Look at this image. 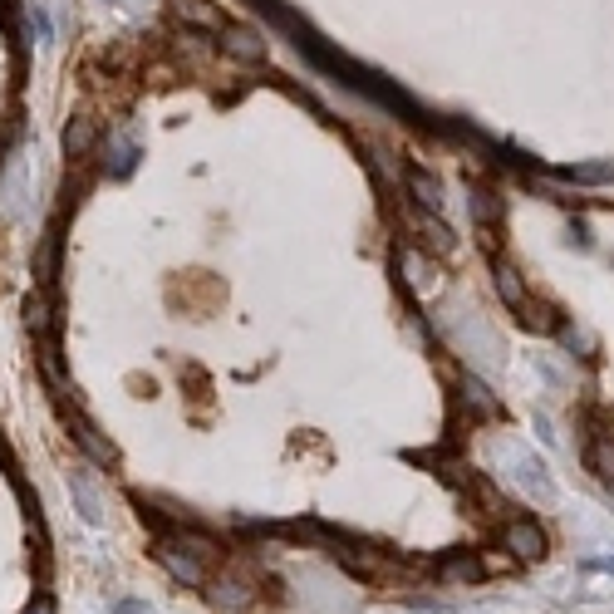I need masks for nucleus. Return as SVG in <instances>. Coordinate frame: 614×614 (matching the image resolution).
Here are the masks:
<instances>
[{
	"label": "nucleus",
	"mask_w": 614,
	"mask_h": 614,
	"mask_svg": "<svg viewBox=\"0 0 614 614\" xmlns=\"http://www.w3.org/2000/svg\"><path fill=\"white\" fill-rule=\"evenodd\" d=\"M398 271H403V276H408L413 285H418V280H423V261H418L413 251H398Z\"/></svg>",
	"instance_id": "13"
},
{
	"label": "nucleus",
	"mask_w": 614,
	"mask_h": 614,
	"mask_svg": "<svg viewBox=\"0 0 614 614\" xmlns=\"http://www.w3.org/2000/svg\"><path fill=\"white\" fill-rule=\"evenodd\" d=\"M25 614H55V600H50V595H40V600H35Z\"/></svg>",
	"instance_id": "14"
},
{
	"label": "nucleus",
	"mask_w": 614,
	"mask_h": 614,
	"mask_svg": "<svg viewBox=\"0 0 614 614\" xmlns=\"http://www.w3.org/2000/svg\"><path fill=\"white\" fill-rule=\"evenodd\" d=\"M502 546L516 560H536V556H546V531H541L536 521H526V516H521V521H506Z\"/></svg>",
	"instance_id": "2"
},
{
	"label": "nucleus",
	"mask_w": 614,
	"mask_h": 614,
	"mask_svg": "<svg viewBox=\"0 0 614 614\" xmlns=\"http://www.w3.org/2000/svg\"><path fill=\"white\" fill-rule=\"evenodd\" d=\"M94 143H99L94 118H69V128H64V158H84Z\"/></svg>",
	"instance_id": "7"
},
{
	"label": "nucleus",
	"mask_w": 614,
	"mask_h": 614,
	"mask_svg": "<svg viewBox=\"0 0 614 614\" xmlns=\"http://www.w3.org/2000/svg\"><path fill=\"white\" fill-rule=\"evenodd\" d=\"M222 50L231 59H241V64H256V59H266V40L256 35V30H246V25H231L222 40Z\"/></svg>",
	"instance_id": "5"
},
{
	"label": "nucleus",
	"mask_w": 614,
	"mask_h": 614,
	"mask_svg": "<svg viewBox=\"0 0 614 614\" xmlns=\"http://www.w3.org/2000/svg\"><path fill=\"white\" fill-rule=\"evenodd\" d=\"M497 295H502L511 310H531L526 285H521V271H511V266H497Z\"/></svg>",
	"instance_id": "10"
},
{
	"label": "nucleus",
	"mask_w": 614,
	"mask_h": 614,
	"mask_svg": "<svg viewBox=\"0 0 614 614\" xmlns=\"http://www.w3.org/2000/svg\"><path fill=\"white\" fill-rule=\"evenodd\" d=\"M69 428H74V443L84 447L94 462H118L113 443L104 438V433H99V428H94V423H89V418H84V413H79V408H69Z\"/></svg>",
	"instance_id": "3"
},
{
	"label": "nucleus",
	"mask_w": 614,
	"mask_h": 614,
	"mask_svg": "<svg viewBox=\"0 0 614 614\" xmlns=\"http://www.w3.org/2000/svg\"><path fill=\"white\" fill-rule=\"evenodd\" d=\"M25 325H30V335L40 339V344H50V305H45V295H30L25 300Z\"/></svg>",
	"instance_id": "11"
},
{
	"label": "nucleus",
	"mask_w": 614,
	"mask_h": 614,
	"mask_svg": "<svg viewBox=\"0 0 614 614\" xmlns=\"http://www.w3.org/2000/svg\"><path fill=\"white\" fill-rule=\"evenodd\" d=\"M251 600H256V590H251V585H241V580H217V585H212V605H217L222 614L251 610Z\"/></svg>",
	"instance_id": "6"
},
{
	"label": "nucleus",
	"mask_w": 614,
	"mask_h": 614,
	"mask_svg": "<svg viewBox=\"0 0 614 614\" xmlns=\"http://www.w3.org/2000/svg\"><path fill=\"white\" fill-rule=\"evenodd\" d=\"M172 15H177L182 25H192V30H217V35L226 30L222 10L207 5V0H172Z\"/></svg>",
	"instance_id": "4"
},
{
	"label": "nucleus",
	"mask_w": 614,
	"mask_h": 614,
	"mask_svg": "<svg viewBox=\"0 0 614 614\" xmlns=\"http://www.w3.org/2000/svg\"><path fill=\"white\" fill-rule=\"evenodd\" d=\"M153 556H158V565L168 570L172 580H182V585H207V560L197 556V551H187L177 536H158Z\"/></svg>",
	"instance_id": "1"
},
{
	"label": "nucleus",
	"mask_w": 614,
	"mask_h": 614,
	"mask_svg": "<svg viewBox=\"0 0 614 614\" xmlns=\"http://www.w3.org/2000/svg\"><path fill=\"white\" fill-rule=\"evenodd\" d=\"M408 192L423 202V212H438V207H443V182H438L433 172L413 168V172H408Z\"/></svg>",
	"instance_id": "9"
},
{
	"label": "nucleus",
	"mask_w": 614,
	"mask_h": 614,
	"mask_svg": "<svg viewBox=\"0 0 614 614\" xmlns=\"http://www.w3.org/2000/svg\"><path fill=\"white\" fill-rule=\"evenodd\" d=\"M438 575H443V580H457V585H477V580H482V560L457 551V556L438 560Z\"/></svg>",
	"instance_id": "8"
},
{
	"label": "nucleus",
	"mask_w": 614,
	"mask_h": 614,
	"mask_svg": "<svg viewBox=\"0 0 614 614\" xmlns=\"http://www.w3.org/2000/svg\"><path fill=\"white\" fill-rule=\"evenodd\" d=\"M462 389H467V403H472V408H482V413H492V393L482 389L477 379H462Z\"/></svg>",
	"instance_id": "12"
}]
</instances>
